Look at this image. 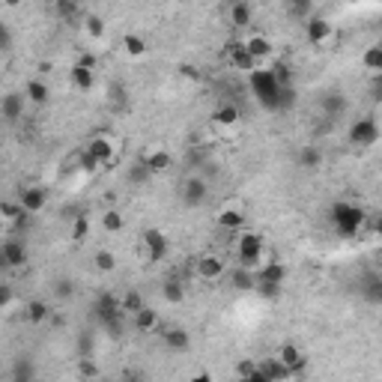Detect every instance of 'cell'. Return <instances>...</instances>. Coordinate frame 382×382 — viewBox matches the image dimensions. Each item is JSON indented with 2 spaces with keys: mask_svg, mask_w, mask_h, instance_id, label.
Returning a JSON list of instances; mask_svg holds the SVG:
<instances>
[{
  "mask_svg": "<svg viewBox=\"0 0 382 382\" xmlns=\"http://www.w3.org/2000/svg\"><path fill=\"white\" fill-rule=\"evenodd\" d=\"M248 87L254 99L260 102L263 108L269 111H284L296 102V90L293 87H281L275 69H269V66H260L257 72L248 75Z\"/></svg>",
  "mask_w": 382,
  "mask_h": 382,
  "instance_id": "6da1fadb",
  "label": "cell"
},
{
  "mask_svg": "<svg viewBox=\"0 0 382 382\" xmlns=\"http://www.w3.org/2000/svg\"><path fill=\"white\" fill-rule=\"evenodd\" d=\"M236 257H239V266H242V269H251V272H257V269H260L263 263L272 260V257L266 254L263 236L254 233V230L239 233V239H236Z\"/></svg>",
  "mask_w": 382,
  "mask_h": 382,
  "instance_id": "7a4b0ae2",
  "label": "cell"
},
{
  "mask_svg": "<svg viewBox=\"0 0 382 382\" xmlns=\"http://www.w3.org/2000/svg\"><path fill=\"white\" fill-rule=\"evenodd\" d=\"M332 224L341 236H355L365 224V209L355 204H346V200H338L332 206Z\"/></svg>",
  "mask_w": 382,
  "mask_h": 382,
  "instance_id": "3957f363",
  "label": "cell"
},
{
  "mask_svg": "<svg viewBox=\"0 0 382 382\" xmlns=\"http://www.w3.org/2000/svg\"><path fill=\"white\" fill-rule=\"evenodd\" d=\"M167 251H171V242H167V236L159 227H147L141 233V254L147 263H162Z\"/></svg>",
  "mask_w": 382,
  "mask_h": 382,
  "instance_id": "277c9868",
  "label": "cell"
},
{
  "mask_svg": "<svg viewBox=\"0 0 382 382\" xmlns=\"http://www.w3.org/2000/svg\"><path fill=\"white\" fill-rule=\"evenodd\" d=\"M93 317H96V323L102 325V329H108L111 323H120V320H122L120 299H117L114 293H102V296L93 302Z\"/></svg>",
  "mask_w": 382,
  "mask_h": 382,
  "instance_id": "5b68a950",
  "label": "cell"
},
{
  "mask_svg": "<svg viewBox=\"0 0 382 382\" xmlns=\"http://www.w3.org/2000/svg\"><path fill=\"white\" fill-rule=\"evenodd\" d=\"M84 150L99 162V167H108L117 162V141L111 138V134H93Z\"/></svg>",
  "mask_w": 382,
  "mask_h": 382,
  "instance_id": "8992f818",
  "label": "cell"
},
{
  "mask_svg": "<svg viewBox=\"0 0 382 382\" xmlns=\"http://www.w3.org/2000/svg\"><path fill=\"white\" fill-rule=\"evenodd\" d=\"M305 36L313 48H325V45H332L338 39V33H334V24L325 18H308L305 21Z\"/></svg>",
  "mask_w": 382,
  "mask_h": 382,
  "instance_id": "52a82bcc",
  "label": "cell"
},
{
  "mask_svg": "<svg viewBox=\"0 0 382 382\" xmlns=\"http://www.w3.org/2000/svg\"><path fill=\"white\" fill-rule=\"evenodd\" d=\"M206 197H209V185H206L204 176H188L183 183V204L185 206L197 209V206L206 204Z\"/></svg>",
  "mask_w": 382,
  "mask_h": 382,
  "instance_id": "ba28073f",
  "label": "cell"
},
{
  "mask_svg": "<svg viewBox=\"0 0 382 382\" xmlns=\"http://www.w3.org/2000/svg\"><path fill=\"white\" fill-rule=\"evenodd\" d=\"M350 141L355 143V147H370V143L379 141V126L370 117L355 120L353 126H350Z\"/></svg>",
  "mask_w": 382,
  "mask_h": 382,
  "instance_id": "9c48e42d",
  "label": "cell"
},
{
  "mask_svg": "<svg viewBox=\"0 0 382 382\" xmlns=\"http://www.w3.org/2000/svg\"><path fill=\"white\" fill-rule=\"evenodd\" d=\"M227 60H230L233 69H236V72H242V75H251V72L260 69V63H257V60L251 57V51L245 48V42H233V45H230Z\"/></svg>",
  "mask_w": 382,
  "mask_h": 382,
  "instance_id": "30bf717a",
  "label": "cell"
},
{
  "mask_svg": "<svg viewBox=\"0 0 382 382\" xmlns=\"http://www.w3.org/2000/svg\"><path fill=\"white\" fill-rule=\"evenodd\" d=\"M18 204H21V209H24L27 215H36V212H42L45 206H48V191H45V188H39V185L21 188V194H18Z\"/></svg>",
  "mask_w": 382,
  "mask_h": 382,
  "instance_id": "8fae6325",
  "label": "cell"
},
{
  "mask_svg": "<svg viewBox=\"0 0 382 382\" xmlns=\"http://www.w3.org/2000/svg\"><path fill=\"white\" fill-rule=\"evenodd\" d=\"M69 78H72V84L78 87V90H93L96 87V69H93V57H84L81 63H75L72 66V72H69Z\"/></svg>",
  "mask_w": 382,
  "mask_h": 382,
  "instance_id": "7c38bea8",
  "label": "cell"
},
{
  "mask_svg": "<svg viewBox=\"0 0 382 382\" xmlns=\"http://www.w3.org/2000/svg\"><path fill=\"white\" fill-rule=\"evenodd\" d=\"M0 257H3V266L6 269L27 266V248H24V242H18V239H6L3 248H0Z\"/></svg>",
  "mask_w": 382,
  "mask_h": 382,
  "instance_id": "4fadbf2b",
  "label": "cell"
},
{
  "mask_svg": "<svg viewBox=\"0 0 382 382\" xmlns=\"http://www.w3.org/2000/svg\"><path fill=\"white\" fill-rule=\"evenodd\" d=\"M24 102H27L24 93H6L3 102H0V114H3V120L18 122L21 117H24Z\"/></svg>",
  "mask_w": 382,
  "mask_h": 382,
  "instance_id": "5bb4252c",
  "label": "cell"
},
{
  "mask_svg": "<svg viewBox=\"0 0 382 382\" xmlns=\"http://www.w3.org/2000/svg\"><path fill=\"white\" fill-rule=\"evenodd\" d=\"M194 269L204 281H218L224 275V260L215 257V254H204V257H197L194 260Z\"/></svg>",
  "mask_w": 382,
  "mask_h": 382,
  "instance_id": "9a60e30c",
  "label": "cell"
},
{
  "mask_svg": "<svg viewBox=\"0 0 382 382\" xmlns=\"http://www.w3.org/2000/svg\"><path fill=\"white\" fill-rule=\"evenodd\" d=\"M284 281H287V266L281 260H269L257 269V284H281L284 287Z\"/></svg>",
  "mask_w": 382,
  "mask_h": 382,
  "instance_id": "2e32d148",
  "label": "cell"
},
{
  "mask_svg": "<svg viewBox=\"0 0 382 382\" xmlns=\"http://www.w3.org/2000/svg\"><path fill=\"white\" fill-rule=\"evenodd\" d=\"M141 159L147 162V167L153 171V176L155 174H167L174 167V155L167 153V150H147V153H141Z\"/></svg>",
  "mask_w": 382,
  "mask_h": 382,
  "instance_id": "e0dca14e",
  "label": "cell"
},
{
  "mask_svg": "<svg viewBox=\"0 0 382 382\" xmlns=\"http://www.w3.org/2000/svg\"><path fill=\"white\" fill-rule=\"evenodd\" d=\"M275 358H278V362L284 365L287 370H293V374H299V370L308 365V358L302 355V350H299V346H293V344H284V346H281Z\"/></svg>",
  "mask_w": 382,
  "mask_h": 382,
  "instance_id": "ac0fdd59",
  "label": "cell"
},
{
  "mask_svg": "<svg viewBox=\"0 0 382 382\" xmlns=\"http://www.w3.org/2000/svg\"><path fill=\"white\" fill-rule=\"evenodd\" d=\"M245 48L251 51V57L260 63V66H263L266 57H272V39L263 36V33H254V36L245 39Z\"/></svg>",
  "mask_w": 382,
  "mask_h": 382,
  "instance_id": "d6986e66",
  "label": "cell"
},
{
  "mask_svg": "<svg viewBox=\"0 0 382 382\" xmlns=\"http://www.w3.org/2000/svg\"><path fill=\"white\" fill-rule=\"evenodd\" d=\"M215 224H218L221 230H242V227H245L242 206H224L218 215H215Z\"/></svg>",
  "mask_w": 382,
  "mask_h": 382,
  "instance_id": "ffe728a7",
  "label": "cell"
},
{
  "mask_svg": "<svg viewBox=\"0 0 382 382\" xmlns=\"http://www.w3.org/2000/svg\"><path fill=\"white\" fill-rule=\"evenodd\" d=\"M257 365H260V374L269 382H290V379H293V370H287L278 358H266V362H257Z\"/></svg>",
  "mask_w": 382,
  "mask_h": 382,
  "instance_id": "44dd1931",
  "label": "cell"
},
{
  "mask_svg": "<svg viewBox=\"0 0 382 382\" xmlns=\"http://www.w3.org/2000/svg\"><path fill=\"white\" fill-rule=\"evenodd\" d=\"M162 344L167 346V350H174V353H185L191 346V334L185 329H164L162 332Z\"/></svg>",
  "mask_w": 382,
  "mask_h": 382,
  "instance_id": "7402d4cb",
  "label": "cell"
},
{
  "mask_svg": "<svg viewBox=\"0 0 382 382\" xmlns=\"http://www.w3.org/2000/svg\"><path fill=\"white\" fill-rule=\"evenodd\" d=\"M24 96H27V102H33V105H48L51 90H48V84H45L42 78H30V81L24 84Z\"/></svg>",
  "mask_w": 382,
  "mask_h": 382,
  "instance_id": "603a6c76",
  "label": "cell"
},
{
  "mask_svg": "<svg viewBox=\"0 0 382 382\" xmlns=\"http://www.w3.org/2000/svg\"><path fill=\"white\" fill-rule=\"evenodd\" d=\"M358 290H362V296L370 305H382V275H365Z\"/></svg>",
  "mask_w": 382,
  "mask_h": 382,
  "instance_id": "cb8c5ba5",
  "label": "cell"
},
{
  "mask_svg": "<svg viewBox=\"0 0 382 382\" xmlns=\"http://www.w3.org/2000/svg\"><path fill=\"white\" fill-rule=\"evenodd\" d=\"M239 120H242V114H239V108H236V105H221V108L212 111V122L221 126V129H230Z\"/></svg>",
  "mask_w": 382,
  "mask_h": 382,
  "instance_id": "d4e9b609",
  "label": "cell"
},
{
  "mask_svg": "<svg viewBox=\"0 0 382 382\" xmlns=\"http://www.w3.org/2000/svg\"><path fill=\"white\" fill-rule=\"evenodd\" d=\"M132 323H134V329L138 332H143V334H150V332H155L159 329V313H155L153 308H143V311H138L132 317Z\"/></svg>",
  "mask_w": 382,
  "mask_h": 382,
  "instance_id": "484cf974",
  "label": "cell"
},
{
  "mask_svg": "<svg viewBox=\"0 0 382 382\" xmlns=\"http://www.w3.org/2000/svg\"><path fill=\"white\" fill-rule=\"evenodd\" d=\"M36 379V367H33V362L27 355H21L15 358V365H13V382H33Z\"/></svg>",
  "mask_w": 382,
  "mask_h": 382,
  "instance_id": "4316f807",
  "label": "cell"
},
{
  "mask_svg": "<svg viewBox=\"0 0 382 382\" xmlns=\"http://www.w3.org/2000/svg\"><path fill=\"white\" fill-rule=\"evenodd\" d=\"M126 176H129V183H132V185H143V183H150L153 171L147 167V162L138 159V162H132V164L126 167Z\"/></svg>",
  "mask_w": 382,
  "mask_h": 382,
  "instance_id": "83f0119b",
  "label": "cell"
},
{
  "mask_svg": "<svg viewBox=\"0 0 382 382\" xmlns=\"http://www.w3.org/2000/svg\"><path fill=\"white\" fill-rule=\"evenodd\" d=\"M362 63H365V69H367L370 75H382V42L370 45V48L365 51Z\"/></svg>",
  "mask_w": 382,
  "mask_h": 382,
  "instance_id": "f1b7e54d",
  "label": "cell"
},
{
  "mask_svg": "<svg viewBox=\"0 0 382 382\" xmlns=\"http://www.w3.org/2000/svg\"><path fill=\"white\" fill-rule=\"evenodd\" d=\"M122 51H126L129 57H143V54H147V39L138 36V33H126V36H122Z\"/></svg>",
  "mask_w": 382,
  "mask_h": 382,
  "instance_id": "f546056e",
  "label": "cell"
},
{
  "mask_svg": "<svg viewBox=\"0 0 382 382\" xmlns=\"http://www.w3.org/2000/svg\"><path fill=\"white\" fill-rule=\"evenodd\" d=\"M299 164L308 167V171H317V167L323 164V153H320V147H313V143L302 147V150H299Z\"/></svg>",
  "mask_w": 382,
  "mask_h": 382,
  "instance_id": "4dcf8cb0",
  "label": "cell"
},
{
  "mask_svg": "<svg viewBox=\"0 0 382 382\" xmlns=\"http://www.w3.org/2000/svg\"><path fill=\"white\" fill-rule=\"evenodd\" d=\"M162 296L167 302H174V305H179V302L185 299V287H183V281L179 278H167L164 284H162Z\"/></svg>",
  "mask_w": 382,
  "mask_h": 382,
  "instance_id": "1f68e13d",
  "label": "cell"
},
{
  "mask_svg": "<svg viewBox=\"0 0 382 382\" xmlns=\"http://www.w3.org/2000/svg\"><path fill=\"white\" fill-rule=\"evenodd\" d=\"M323 111L329 117H341L344 111H346V99H344V93H325V99H323Z\"/></svg>",
  "mask_w": 382,
  "mask_h": 382,
  "instance_id": "d6a6232c",
  "label": "cell"
},
{
  "mask_svg": "<svg viewBox=\"0 0 382 382\" xmlns=\"http://www.w3.org/2000/svg\"><path fill=\"white\" fill-rule=\"evenodd\" d=\"M48 305H45V302L42 299H33V302H27V305H24V317L30 320V323H45V320H48Z\"/></svg>",
  "mask_w": 382,
  "mask_h": 382,
  "instance_id": "836d02e7",
  "label": "cell"
},
{
  "mask_svg": "<svg viewBox=\"0 0 382 382\" xmlns=\"http://www.w3.org/2000/svg\"><path fill=\"white\" fill-rule=\"evenodd\" d=\"M233 287H236V290H257V272L239 266V269L233 272Z\"/></svg>",
  "mask_w": 382,
  "mask_h": 382,
  "instance_id": "e575fe53",
  "label": "cell"
},
{
  "mask_svg": "<svg viewBox=\"0 0 382 382\" xmlns=\"http://www.w3.org/2000/svg\"><path fill=\"white\" fill-rule=\"evenodd\" d=\"M105 30H108L105 27V18H99V15H87L84 18V33H87L90 39H96V42L105 39Z\"/></svg>",
  "mask_w": 382,
  "mask_h": 382,
  "instance_id": "d590c367",
  "label": "cell"
},
{
  "mask_svg": "<svg viewBox=\"0 0 382 382\" xmlns=\"http://www.w3.org/2000/svg\"><path fill=\"white\" fill-rule=\"evenodd\" d=\"M78 376H81L84 382H96L99 379V365L93 362V355L78 358Z\"/></svg>",
  "mask_w": 382,
  "mask_h": 382,
  "instance_id": "8d00e7d4",
  "label": "cell"
},
{
  "mask_svg": "<svg viewBox=\"0 0 382 382\" xmlns=\"http://www.w3.org/2000/svg\"><path fill=\"white\" fill-rule=\"evenodd\" d=\"M102 227H105V233H120L122 227H126V221H122L120 209H108V212H102Z\"/></svg>",
  "mask_w": 382,
  "mask_h": 382,
  "instance_id": "74e56055",
  "label": "cell"
},
{
  "mask_svg": "<svg viewBox=\"0 0 382 382\" xmlns=\"http://www.w3.org/2000/svg\"><path fill=\"white\" fill-rule=\"evenodd\" d=\"M0 212H3L6 224H24L27 221V212L21 209V204H3V209H0Z\"/></svg>",
  "mask_w": 382,
  "mask_h": 382,
  "instance_id": "f35d334b",
  "label": "cell"
},
{
  "mask_svg": "<svg viewBox=\"0 0 382 382\" xmlns=\"http://www.w3.org/2000/svg\"><path fill=\"white\" fill-rule=\"evenodd\" d=\"M230 21L233 24H239V27L251 24V6L248 3H233L230 6Z\"/></svg>",
  "mask_w": 382,
  "mask_h": 382,
  "instance_id": "ab89813d",
  "label": "cell"
},
{
  "mask_svg": "<svg viewBox=\"0 0 382 382\" xmlns=\"http://www.w3.org/2000/svg\"><path fill=\"white\" fill-rule=\"evenodd\" d=\"M120 305H122V313H138V311H143L147 305H143V299L138 296V293H126V296H120Z\"/></svg>",
  "mask_w": 382,
  "mask_h": 382,
  "instance_id": "60d3db41",
  "label": "cell"
},
{
  "mask_svg": "<svg viewBox=\"0 0 382 382\" xmlns=\"http://www.w3.org/2000/svg\"><path fill=\"white\" fill-rule=\"evenodd\" d=\"M93 263H96L99 272H114V269H117V257L111 254V251H105V248H102V251H96Z\"/></svg>",
  "mask_w": 382,
  "mask_h": 382,
  "instance_id": "b9f144b4",
  "label": "cell"
},
{
  "mask_svg": "<svg viewBox=\"0 0 382 382\" xmlns=\"http://www.w3.org/2000/svg\"><path fill=\"white\" fill-rule=\"evenodd\" d=\"M87 233H90V221L84 215H75V221H72V242H84Z\"/></svg>",
  "mask_w": 382,
  "mask_h": 382,
  "instance_id": "7bdbcfd3",
  "label": "cell"
},
{
  "mask_svg": "<svg viewBox=\"0 0 382 382\" xmlns=\"http://www.w3.org/2000/svg\"><path fill=\"white\" fill-rule=\"evenodd\" d=\"M87 355H93V332H81L78 334V358H87Z\"/></svg>",
  "mask_w": 382,
  "mask_h": 382,
  "instance_id": "ee69618b",
  "label": "cell"
},
{
  "mask_svg": "<svg viewBox=\"0 0 382 382\" xmlns=\"http://www.w3.org/2000/svg\"><path fill=\"white\" fill-rule=\"evenodd\" d=\"M54 296H57V299H72L75 296V284L69 278H57V281H54Z\"/></svg>",
  "mask_w": 382,
  "mask_h": 382,
  "instance_id": "f6af8a7d",
  "label": "cell"
},
{
  "mask_svg": "<svg viewBox=\"0 0 382 382\" xmlns=\"http://www.w3.org/2000/svg\"><path fill=\"white\" fill-rule=\"evenodd\" d=\"M254 370H257V362H251V358H245V362H239V365H236V374H239V379L251 376Z\"/></svg>",
  "mask_w": 382,
  "mask_h": 382,
  "instance_id": "bcb514c9",
  "label": "cell"
},
{
  "mask_svg": "<svg viewBox=\"0 0 382 382\" xmlns=\"http://www.w3.org/2000/svg\"><path fill=\"white\" fill-rule=\"evenodd\" d=\"M0 48L3 51L13 48V33H9V24H0Z\"/></svg>",
  "mask_w": 382,
  "mask_h": 382,
  "instance_id": "7dc6e473",
  "label": "cell"
},
{
  "mask_svg": "<svg viewBox=\"0 0 382 382\" xmlns=\"http://www.w3.org/2000/svg\"><path fill=\"white\" fill-rule=\"evenodd\" d=\"M257 290L266 296V299H275V296H281V284H257Z\"/></svg>",
  "mask_w": 382,
  "mask_h": 382,
  "instance_id": "c3c4849f",
  "label": "cell"
},
{
  "mask_svg": "<svg viewBox=\"0 0 382 382\" xmlns=\"http://www.w3.org/2000/svg\"><path fill=\"white\" fill-rule=\"evenodd\" d=\"M54 9H57L60 15H66V18L78 15V3H54Z\"/></svg>",
  "mask_w": 382,
  "mask_h": 382,
  "instance_id": "681fc988",
  "label": "cell"
},
{
  "mask_svg": "<svg viewBox=\"0 0 382 382\" xmlns=\"http://www.w3.org/2000/svg\"><path fill=\"white\" fill-rule=\"evenodd\" d=\"M287 9H290L293 15H308V18H311V6H308V3H290Z\"/></svg>",
  "mask_w": 382,
  "mask_h": 382,
  "instance_id": "f907efd6",
  "label": "cell"
},
{
  "mask_svg": "<svg viewBox=\"0 0 382 382\" xmlns=\"http://www.w3.org/2000/svg\"><path fill=\"white\" fill-rule=\"evenodd\" d=\"M370 93H374V99H382V75H374V81H370Z\"/></svg>",
  "mask_w": 382,
  "mask_h": 382,
  "instance_id": "816d5d0a",
  "label": "cell"
},
{
  "mask_svg": "<svg viewBox=\"0 0 382 382\" xmlns=\"http://www.w3.org/2000/svg\"><path fill=\"white\" fill-rule=\"evenodd\" d=\"M122 382H147V379H143L138 370H126V374H122Z\"/></svg>",
  "mask_w": 382,
  "mask_h": 382,
  "instance_id": "f5cc1de1",
  "label": "cell"
},
{
  "mask_svg": "<svg viewBox=\"0 0 382 382\" xmlns=\"http://www.w3.org/2000/svg\"><path fill=\"white\" fill-rule=\"evenodd\" d=\"M239 382H269V379L260 374V365H257V370H254V374H251V376H245V379H239Z\"/></svg>",
  "mask_w": 382,
  "mask_h": 382,
  "instance_id": "db71d44e",
  "label": "cell"
},
{
  "mask_svg": "<svg viewBox=\"0 0 382 382\" xmlns=\"http://www.w3.org/2000/svg\"><path fill=\"white\" fill-rule=\"evenodd\" d=\"M188 382H212V376L206 374V370H200V374H194V376H191Z\"/></svg>",
  "mask_w": 382,
  "mask_h": 382,
  "instance_id": "11a10c76",
  "label": "cell"
},
{
  "mask_svg": "<svg viewBox=\"0 0 382 382\" xmlns=\"http://www.w3.org/2000/svg\"><path fill=\"white\" fill-rule=\"evenodd\" d=\"M374 233H376V239H382V215L374 221Z\"/></svg>",
  "mask_w": 382,
  "mask_h": 382,
  "instance_id": "9f6ffc18",
  "label": "cell"
},
{
  "mask_svg": "<svg viewBox=\"0 0 382 382\" xmlns=\"http://www.w3.org/2000/svg\"><path fill=\"white\" fill-rule=\"evenodd\" d=\"M185 78H191V81H197V69H183Z\"/></svg>",
  "mask_w": 382,
  "mask_h": 382,
  "instance_id": "6f0895ef",
  "label": "cell"
}]
</instances>
